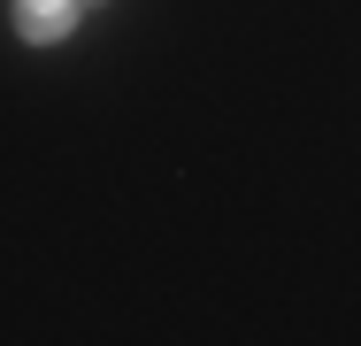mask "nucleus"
I'll return each instance as SVG.
<instances>
[{
	"label": "nucleus",
	"mask_w": 361,
	"mask_h": 346,
	"mask_svg": "<svg viewBox=\"0 0 361 346\" xmlns=\"http://www.w3.org/2000/svg\"><path fill=\"white\" fill-rule=\"evenodd\" d=\"M77 8H85V0H16L8 23H16L31 47H54V39H70V31H77Z\"/></svg>",
	"instance_id": "f257e3e1"
}]
</instances>
